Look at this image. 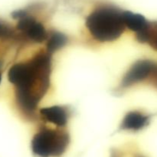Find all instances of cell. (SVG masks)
<instances>
[{"label": "cell", "instance_id": "obj_1", "mask_svg": "<svg viewBox=\"0 0 157 157\" xmlns=\"http://www.w3.org/2000/svg\"><path fill=\"white\" fill-rule=\"evenodd\" d=\"M52 63L48 52L36 54L29 61L14 65L8 77L16 87V99L20 108L33 114L50 84Z\"/></svg>", "mask_w": 157, "mask_h": 157}, {"label": "cell", "instance_id": "obj_2", "mask_svg": "<svg viewBox=\"0 0 157 157\" xmlns=\"http://www.w3.org/2000/svg\"><path fill=\"white\" fill-rule=\"evenodd\" d=\"M86 26L91 36L101 42L117 39L127 28L124 19V11L111 6L96 8L87 16Z\"/></svg>", "mask_w": 157, "mask_h": 157}, {"label": "cell", "instance_id": "obj_3", "mask_svg": "<svg viewBox=\"0 0 157 157\" xmlns=\"http://www.w3.org/2000/svg\"><path fill=\"white\" fill-rule=\"evenodd\" d=\"M69 141L65 131L43 127L32 139V152L39 157H58L65 152Z\"/></svg>", "mask_w": 157, "mask_h": 157}, {"label": "cell", "instance_id": "obj_4", "mask_svg": "<svg viewBox=\"0 0 157 157\" xmlns=\"http://www.w3.org/2000/svg\"><path fill=\"white\" fill-rule=\"evenodd\" d=\"M157 65L150 60H139L136 62L126 72L121 83L122 88H127L149 78Z\"/></svg>", "mask_w": 157, "mask_h": 157}, {"label": "cell", "instance_id": "obj_5", "mask_svg": "<svg viewBox=\"0 0 157 157\" xmlns=\"http://www.w3.org/2000/svg\"><path fill=\"white\" fill-rule=\"evenodd\" d=\"M17 29L34 42L40 43L46 41L48 35L44 26L33 17L29 16L27 13L19 19Z\"/></svg>", "mask_w": 157, "mask_h": 157}, {"label": "cell", "instance_id": "obj_6", "mask_svg": "<svg viewBox=\"0 0 157 157\" xmlns=\"http://www.w3.org/2000/svg\"><path fill=\"white\" fill-rule=\"evenodd\" d=\"M40 115L44 121L61 128L67 125L70 112L64 106H53L40 109Z\"/></svg>", "mask_w": 157, "mask_h": 157}, {"label": "cell", "instance_id": "obj_7", "mask_svg": "<svg viewBox=\"0 0 157 157\" xmlns=\"http://www.w3.org/2000/svg\"><path fill=\"white\" fill-rule=\"evenodd\" d=\"M150 116L137 111H132L128 112L121 124L122 130L138 131L142 129L148 125Z\"/></svg>", "mask_w": 157, "mask_h": 157}, {"label": "cell", "instance_id": "obj_8", "mask_svg": "<svg viewBox=\"0 0 157 157\" xmlns=\"http://www.w3.org/2000/svg\"><path fill=\"white\" fill-rule=\"evenodd\" d=\"M124 19L126 27L136 33L144 30L149 24L148 21L143 15L129 11H124Z\"/></svg>", "mask_w": 157, "mask_h": 157}, {"label": "cell", "instance_id": "obj_9", "mask_svg": "<svg viewBox=\"0 0 157 157\" xmlns=\"http://www.w3.org/2000/svg\"><path fill=\"white\" fill-rule=\"evenodd\" d=\"M136 38L140 42L148 43L157 51V22H149L144 30L136 33Z\"/></svg>", "mask_w": 157, "mask_h": 157}, {"label": "cell", "instance_id": "obj_10", "mask_svg": "<svg viewBox=\"0 0 157 157\" xmlns=\"http://www.w3.org/2000/svg\"><path fill=\"white\" fill-rule=\"evenodd\" d=\"M46 41H47L46 43L47 52L52 55L53 52L59 50L65 46L67 42V38L61 32L53 31L48 34Z\"/></svg>", "mask_w": 157, "mask_h": 157}, {"label": "cell", "instance_id": "obj_11", "mask_svg": "<svg viewBox=\"0 0 157 157\" xmlns=\"http://www.w3.org/2000/svg\"><path fill=\"white\" fill-rule=\"evenodd\" d=\"M13 34L12 28L2 22H0V38H9Z\"/></svg>", "mask_w": 157, "mask_h": 157}, {"label": "cell", "instance_id": "obj_12", "mask_svg": "<svg viewBox=\"0 0 157 157\" xmlns=\"http://www.w3.org/2000/svg\"><path fill=\"white\" fill-rule=\"evenodd\" d=\"M1 80H2V75L1 74H0V83H1Z\"/></svg>", "mask_w": 157, "mask_h": 157}, {"label": "cell", "instance_id": "obj_13", "mask_svg": "<svg viewBox=\"0 0 157 157\" xmlns=\"http://www.w3.org/2000/svg\"><path fill=\"white\" fill-rule=\"evenodd\" d=\"M2 62L0 61V68H1V66H2Z\"/></svg>", "mask_w": 157, "mask_h": 157}]
</instances>
